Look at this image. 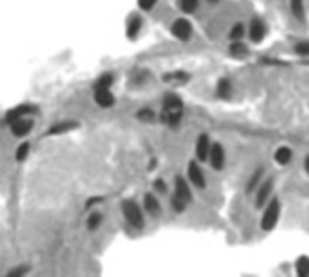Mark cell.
<instances>
[{"label":"cell","instance_id":"6da1fadb","mask_svg":"<svg viewBox=\"0 0 309 277\" xmlns=\"http://www.w3.org/2000/svg\"><path fill=\"white\" fill-rule=\"evenodd\" d=\"M280 214H282V203H280L278 198L273 196L264 205V209H262V218H260V228H262V232L275 230V227L278 225V219H280Z\"/></svg>","mask_w":309,"mask_h":277},{"label":"cell","instance_id":"7a4b0ae2","mask_svg":"<svg viewBox=\"0 0 309 277\" xmlns=\"http://www.w3.org/2000/svg\"><path fill=\"white\" fill-rule=\"evenodd\" d=\"M121 209H123V216H125L127 223H129L130 227L138 228V230H141V228L145 227L143 210H141V207H139V205L136 203L134 200H127V201H123V205H121Z\"/></svg>","mask_w":309,"mask_h":277},{"label":"cell","instance_id":"3957f363","mask_svg":"<svg viewBox=\"0 0 309 277\" xmlns=\"http://www.w3.org/2000/svg\"><path fill=\"white\" fill-rule=\"evenodd\" d=\"M246 35L251 44H262L264 38L268 37V26H266V22L262 19L255 17V19H251L250 26L246 29Z\"/></svg>","mask_w":309,"mask_h":277},{"label":"cell","instance_id":"277c9868","mask_svg":"<svg viewBox=\"0 0 309 277\" xmlns=\"http://www.w3.org/2000/svg\"><path fill=\"white\" fill-rule=\"evenodd\" d=\"M273 187H275V177H264V179L259 183L257 192H255V207L257 209H264V205L271 200Z\"/></svg>","mask_w":309,"mask_h":277},{"label":"cell","instance_id":"5b68a950","mask_svg":"<svg viewBox=\"0 0 309 277\" xmlns=\"http://www.w3.org/2000/svg\"><path fill=\"white\" fill-rule=\"evenodd\" d=\"M170 31H172V35H174V38H177V40H181V42H188L193 35V26L190 20L177 19L172 24Z\"/></svg>","mask_w":309,"mask_h":277},{"label":"cell","instance_id":"8992f818","mask_svg":"<svg viewBox=\"0 0 309 277\" xmlns=\"http://www.w3.org/2000/svg\"><path fill=\"white\" fill-rule=\"evenodd\" d=\"M210 167L214 170H223L224 165H226V150L221 143H212L210 147V154H208V159H206Z\"/></svg>","mask_w":309,"mask_h":277},{"label":"cell","instance_id":"52a82bcc","mask_svg":"<svg viewBox=\"0 0 309 277\" xmlns=\"http://www.w3.org/2000/svg\"><path fill=\"white\" fill-rule=\"evenodd\" d=\"M186 176H188V181L192 183L195 189H206V176L202 172L199 161H190L188 168H186Z\"/></svg>","mask_w":309,"mask_h":277},{"label":"cell","instance_id":"ba28073f","mask_svg":"<svg viewBox=\"0 0 309 277\" xmlns=\"http://www.w3.org/2000/svg\"><path fill=\"white\" fill-rule=\"evenodd\" d=\"M174 198H177V200L184 201L186 205L192 203L193 196H192V189H190V181H186V179H184V177H181V176L175 177Z\"/></svg>","mask_w":309,"mask_h":277},{"label":"cell","instance_id":"9c48e42d","mask_svg":"<svg viewBox=\"0 0 309 277\" xmlns=\"http://www.w3.org/2000/svg\"><path fill=\"white\" fill-rule=\"evenodd\" d=\"M11 125V132H13V136L17 138H24L26 134H29V132L33 131V120L27 118V116H22V118H17L13 120V122L9 123Z\"/></svg>","mask_w":309,"mask_h":277},{"label":"cell","instance_id":"30bf717a","mask_svg":"<svg viewBox=\"0 0 309 277\" xmlns=\"http://www.w3.org/2000/svg\"><path fill=\"white\" fill-rule=\"evenodd\" d=\"M210 147L212 141L208 134H201L195 141V158L197 161H206L208 159V154H210Z\"/></svg>","mask_w":309,"mask_h":277},{"label":"cell","instance_id":"8fae6325","mask_svg":"<svg viewBox=\"0 0 309 277\" xmlns=\"http://www.w3.org/2000/svg\"><path fill=\"white\" fill-rule=\"evenodd\" d=\"M163 113H183V100L174 93H168L163 98Z\"/></svg>","mask_w":309,"mask_h":277},{"label":"cell","instance_id":"7c38bea8","mask_svg":"<svg viewBox=\"0 0 309 277\" xmlns=\"http://www.w3.org/2000/svg\"><path fill=\"white\" fill-rule=\"evenodd\" d=\"M94 102H96L98 107H101V109H109V107L114 105L116 98H114V95L111 93V89H96L94 91Z\"/></svg>","mask_w":309,"mask_h":277},{"label":"cell","instance_id":"4fadbf2b","mask_svg":"<svg viewBox=\"0 0 309 277\" xmlns=\"http://www.w3.org/2000/svg\"><path fill=\"white\" fill-rule=\"evenodd\" d=\"M273 159H275V163H277V165H280V167H286V165L291 163L293 149L289 145L277 147V150H275V154H273Z\"/></svg>","mask_w":309,"mask_h":277},{"label":"cell","instance_id":"5bb4252c","mask_svg":"<svg viewBox=\"0 0 309 277\" xmlns=\"http://www.w3.org/2000/svg\"><path fill=\"white\" fill-rule=\"evenodd\" d=\"M233 93V85H232V80L230 78H221L219 82H217V87H215V95H217V98H221V100H228L230 96H232Z\"/></svg>","mask_w":309,"mask_h":277},{"label":"cell","instance_id":"9a60e30c","mask_svg":"<svg viewBox=\"0 0 309 277\" xmlns=\"http://www.w3.org/2000/svg\"><path fill=\"white\" fill-rule=\"evenodd\" d=\"M143 209H145V212L150 214V216H157V214L161 212V205H159V201H157V198L154 194H145Z\"/></svg>","mask_w":309,"mask_h":277},{"label":"cell","instance_id":"2e32d148","mask_svg":"<svg viewBox=\"0 0 309 277\" xmlns=\"http://www.w3.org/2000/svg\"><path fill=\"white\" fill-rule=\"evenodd\" d=\"M228 51H230V55H232L233 58H239V60L246 58V56L250 55V47H248L242 40L232 42V44H230V49Z\"/></svg>","mask_w":309,"mask_h":277},{"label":"cell","instance_id":"e0dca14e","mask_svg":"<svg viewBox=\"0 0 309 277\" xmlns=\"http://www.w3.org/2000/svg\"><path fill=\"white\" fill-rule=\"evenodd\" d=\"M33 107L31 105H18V107H15V109H11L8 114H6V122L11 123L13 120L17 118H22V116H29V114L33 113Z\"/></svg>","mask_w":309,"mask_h":277},{"label":"cell","instance_id":"ac0fdd59","mask_svg":"<svg viewBox=\"0 0 309 277\" xmlns=\"http://www.w3.org/2000/svg\"><path fill=\"white\" fill-rule=\"evenodd\" d=\"M141 26H143L141 17H139V15H132L129 19V22H127V37L129 38L138 37V33L141 31Z\"/></svg>","mask_w":309,"mask_h":277},{"label":"cell","instance_id":"d6986e66","mask_svg":"<svg viewBox=\"0 0 309 277\" xmlns=\"http://www.w3.org/2000/svg\"><path fill=\"white\" fill-rule=\"evenodd\" d=\"M76 127H78L76 122H69V120L67 122H58L49 129V134L51 136H60V134H65V132L72 131V129H76Z\"/></svg>","mask_w":309,"mask_h":277},{"label":"cell","instance_id":"ffe728a7","mask_svg":"<svg viewBox=\"0 0 309 277\" xmlns=\"http://www.w3.org/2000/svg\"><path fill=\"white\" fill-rule=\"evenodd\" d=\"M264 179V167H257L253 172H251V176H250V179H248V183H246V191L248 192H253L259 187V183Z\"/></svg>","mask_w":309,"mask_h":277},{"label":"cell","instance_id":"44dd1931","mask_svg":"<svg viewBox=\"0 0 309 277\" xmlns=\"http://www.w3.org/2000/svg\"><path fill=\"white\" fill-rule=\"evenodd\" d=\"M289 10H291V15L298 20V22H304L305 20L304 0H289Z\"/></svg>","mask_w":309,"mask_h":277},{"label":"cell","instance_id":"7402d4cb","mask_svg":"<svg viewBox=\"0 0 309 277\" xmlns=\"http://www.w3.org/2000/svg\"><path fill=\"white\" fill-rule=\"evenodd\" d=\"M244 37H246V26L242 22H235L232 26V29L228 31V38L232 42H237V40H242Z\"/></svg>","mask_w":309,"mask_h":277},{"label":"cell","instance_id":"603a6c76","mask_svg":"<svg viewBox=\"0 0 309 277\" xmlns=\"http://www.w3.org/2000/svg\"><path fill=\"white\" fill-rule=\"evenodd\" d=\"M295 272L296 275L300 277H307L309 275V257L307 255H300V257L295 261Z\"/></svg>","mask_w":309,"mask_h":277},{"label":"cell","instance_id":"cb8c5ba5","mask_svg":"<svg viewBox=\"0 0 309 277\" xmlns=\"http://www.w3.org/2000/svg\"><path fill=\"white\" fill-rule=\"evenodd\" d=\"M165 82H174V83H184L190 80V74L184 73V71H174V73H166L163 76Z\"/></svg>","mask_w":309,"mask_h":277},{"label":"cell","instance_id":"d4e9b609","mask_svg":"<svg viewBox=\"0 0 309 277\" xmlns=\"http://www.w3.org/2000/svg\"><path fill=\"white\" fill-rule=\"evenodd\" d=\"M138 120L139 122H143V123H152L154 120H156V113H154L150 107H143L141 111H138Z\"/></svg>","mask_w":309,"mask_h":277},{"label":"cell","instance_id":"484cf974","mask_svg":"<svg viewBox=\"0 0 309 277\" xmlns=\"http://www.w3.org/2000/svg\"><path fill=\"white\" fill-rule=\"evenodd\" d=\"M114 83V76L111 73H105L96 80V89H111V85Z\"/></svg>","mask_w":309,"mask_h":277},{"label":"cell","instance_id":"4316f807","mask_svg":"<svg viewBox=\"0 0 309 277\" xmlns=\"http://www.w3.org/2000/svg\"><path fill=\"white\" fill-rule=\"evenodd\" d=\"M179 8L184 13H195L199 8V0H179Z\"/></svg>","mask_w":309,"mask_h":277},{"label":"cell","instance_id":"83f0119b","mask_svg":"<svg viewBox=\"0 0 309 277\" xmlns=\"http://www.w3.org/2000/svg\"><path fill=\"white\" fill-rule=\"evenodd\" d=\"M101 221H103L101 214H99V212H92L89 216V219H87V228H89V230H96V228H99Z\"/></svg>","mask_w":309,"mask_h":277},{"label":"cell","instance_id":"f1b7e54d","mask_svg":"<svg viewBox=\"0 0 309 277\" xmlns=\"http://www.w3.org/2000/svg\"><path fill=\"white\" fill-rule=\"evenodd\" d=\"M29 150H31V145H29V143H22V145L18 147L17 152H15V158H17V161H24V159L29 156Z\"/></svg>","mask_w":309,"mask_h":277},{"label":"cell","instance_id":"f546056e","mask_svg":"<svg viewBox=\"0 0 309 277\" xmlns=\"http://www.w3.org/2000/svg\"><path fill=\"white\" fill-rule=\"evenodd\" d=\"M295 53L300 56H309V40H302L295 44Z\"/></svg>","mask_w":309,"mask_h":277},{"label":"cell","instance_id":"4dcf8cb0","mask_svg":"<svg viewBox=\"0 0 309 277\" xmlns=\"http://www.w3.org/2000/svg\"><path fill=\"white\" fill-rule=\"evenodd\" d=\"M157 4V0H138V6L141 8L143 11H150L154 10Z\"/></svg>","mask_w":309,"mask_h":277},{"label":"cell","instance_id":"1f68e13d","mask_svg":"<svg viewBox=\"0 0 309 277\" xmlns=\"http://www.w3.org/2000/svg\"><path fill=\"white\" fill-rule=\"evenodd\" d=\"M154 191L159 192V194H166V191H168V187H166V183L163 181L161 177H159V179H156V181H154Z\"/></svg>","mask_w":309,"mask_h":277},{"label":"cell","instance_id":"d6a6232c","mask_svg":"<svg viewBox=\"0 0 309 277\" xmlns=\"http://www.w3.org/2000/svg\"><path fill=\"white\" fill-rule=\"evenodd\" d=\"M304 170H305V174L309 176V154L304 158Z\"/></svg>","mask_w":309,"mask_h":277},{"label":"cell","instance_id":"836d02e7","mask_svg":"<svg viewBox=\"0 0 309 277\" xmlns=\"http://www.w3.org/2000/svg\"><path fill=\"white\" fill-rule=\"evenodd\" d=\"M217 2H219V0H208V4H212V6L217 4Z\"/></svg>","mask_w":309,"mask_h":277}]
</instances>
